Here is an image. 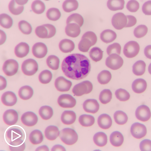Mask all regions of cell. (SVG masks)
Listing matches in <instances>:
<instances>
[{"label": "cell", "mask_w": 151, "mask_h": 151, "mask_svg": "<svg viewBox=\"0 0 151 151\" xmlns=\"http://www.w3.org/2000/svg\"><path fill=\"white\" fill-rule=\"evenodd\" d=\"M61 68L67 77L73 80H79L88 75L91 70V65L90 60L84 55L73 54L64 59Z\"/></svg>", "instance_id": "obj_1"}, {"label": "cell", "mask_w": 151, "mask_h": 151, "mask_svg": "<svg viewBox=\"0 0 151 151\" xmlns=\"http://www.w3.org/2000/svg\"><path fill=\"white\" fill-rule=\"evenodd\" d=\"M97 41V36L94 32L87 31L83 35L78 45V49L81 52H87L91 47L95 44Z\"/></svg>", "instance_id": "obj_2"}, {"label": "cell", "mask_w": 151, "mask_h": 151, "mask_svg": "<svg viewBox=\"0 0 151 151\" xmlns=\"http://www.w3.org/2000/svg\"><path fill=\"white\" fill-rule=\"evenodd\" d=\"M59 137L64 143L68 145L74 144L78 139V135L76 132L70 128H64L61 130Z\"/></svg>", "instance_id": "obj_3"}, {"label": "cell", "mask_w": 151, "mask_h": 151, "mask_svg": "<svg viewBox=\"0 0 151 151\" xmlns=\"http://www.w3.org/2000/svg\"><path fill=\"white\" fill-rule=\"evenodd\" d=\"M55 27L52 25L47 24L37 26L35 33L39 37L42 38H49L54 36L56 33Z\"/></svg>", "instance_id": "obj_4"}, {"label": "cell", "mask_w": 151, "mask_h": 151, "mask_svg": "<svg viewBox=\"0 0 151 151\" xmlns=\"http://www.w3.org/2000/svg\"><path fill=\"white\" fill-rule=\"evenodd\" d=\"M93 88L92 83L88 81H85L75 85L72 91L75 95L79 96L90 93Z\"/></svg>", "instance_id": "obj_5"}, {"label": "cell", "mask_w": 151, "mask_h": 151, "mask_svg": "<svg viewBox=\"0 0 151 151\" xmlns=\"http://www.w3.org/2000/svg\"><path fill=\"white\" fill-rule=\"evenodd\" d=\"M38 64L36 61L32 59H29L24 61L21 66L23 73L28 76L34 74L38 69Z\"/></svg>", "instance_id": "obj_6"}, {"label": "cell", "mask_w": 151, "mask_h": 151, "mask_svg": "<svg viewBox=\"0 0 151 151\" xmlns=\"http://www.w3.org/2000/svg\"><path fill=\"white\" fill-rule=\"evenodd\" d=\"M139 50V44L136 41H131L125 45L123 52L127 57L131 58L136 56L138 53Z\"/></svg>", "instance_id": "obj_7"}, {"label": "cell", "mask_w": 151, "mask_h": 151, "mask_svg": "<svg viewBox=\"0 0 151 151\" xmlns=\"http://www.w3.org/2000/svg\"><path fill=\"white\" fill-rule=\"evenodd\" d=\"M124 62L122 57L116 54H112L106 58L105 64L108 68L113 70H116L120 68Z\"/></svg>", "instance_id": "obj_8"}, {"label": "cell", "mask_w": 151, "mask_h": 151, "mask_svg": "<svg viewBox=\"0 0 151 151\" xmlns=\"http://www.w3.org/2000/svg\"><path fill=\"white\" fill-rule=\"evenodd\" d=\"M19 65L17 61L13 59H9L4 63L3 70L5 74L9 76H12L17 72Z\"/></svg>", "instance_id": "obj_9"}, {"label": "cell", "mask_w": 151, "mask_h": 151, "mask_svg": "<svg viewBox=\"0 0 151 151\" xmlns=\"http://www.w3.org/2000/svg\"><path fill=\"white\" fill-rule=\"evenodd\" d=\"M57 102L59 105L64 108H71L76 105V99L72 96L69 94H63L60 95L58 98Z\"/></svg>", "instance_id": "obj_10"}, {"label": "cell", "mask_w": 151, "mask_h": 151, "mask_svg": "<svg viewBox=\"0 0 151 151\" xmlns=\"http://www.w3.org/2000/svg\"><path fill=\"white\" fill-rule=\"evenodd\" d=\"M130 132L133 137L140 139L145 136L147 133V129L144 124L139 122H135L132 125Z\"/></svg>", "instance_id": "obj_11"}, {"label": "cell", "mask_w": 151, "mask_h": 151, "mask_svg": "<svg viewBox=\"0 0 151 151\" xmlns=\"http://www.w3.org/2000/svg\"><path fill=\"white\" fill-rule=\"evenodd\" d=\"M127 22L126 16L121 12L115 14L111 19V23L113 26L117 30H121L125 27Z\"/></svg>", "instance_id": "obj_12"}, {"label": "cell", "mask_w": 151, "mask_h": 151, "mask_svg": "<svg viewBox=\"0 0 151 151\" xmlns=\"http://www.w3.org/2000/svg\"><path fill=\"white\" fill-rule=\"evenodd\" d=\"M135 116L138 120L145 122L148 121L151 117V112L150 109L145 105L139 106L135 111Z\"/></svg>", "instance_id": "obj_13"}, {"label": "cell", "mask_w": 151, "mask_h": 151, "mask_svg": "<svg viewBox=\"0 0 151 151\" xmlns=\"http://www.w3.org/2000/svg\"><path fill=\"white\" fill-rule=\"evenodd\" d=\"M18 119V115L15 110L10 109L6 110L3 116V120L7 125L12 126L15 124Z\"/></svg>", "instance_id": "obj_14"}, {"label": "cell", "mask_w": 151, "mask_h": 151, "mask_svg": "<svg viewBox=\"0 0 151 151\" xmlns=\"http://www.w3.org/2000/svg\"><path fill=\"white\" fill-rule=\"evenodd\" d=\"M27 1V0L11 1L8 6L9 11L14 15H18L20 14L24 10L23 5L26 4Z\"/></svg>", "instance_id": "obj_15"}, {"label": "cell", "mask_w": 151, "mask_h": 151, "mask_svg": "<svg viewBox=\"0 0 151 151\" xmlns=\"http://www.w3.org/2000/svg\"><path fill=\"white\" fill-rule=\"evenodd\" d=\"M54 84L57 90L60 92H64L69 90L72 85V83L64 77L60 76L56 79Z\"/></svg>", "instance_id": "obj_16"}, {"label": "cell", "mask_w": 151, "mask_h": 151, "mask_svg": "<svg viewBox=\"0 0 151 151\" xmlns=\"http://www.w3.org/2000/svg\"><path fill=\"white\" fill-rule=\"evenodd\" d=\"M21 120L24 125L28 127L32 126L37 123L38 118L34 112L28 111L24 113L21 116Z\"/></svg>", "instance_id": "obj_17"}, {"label": "cell", "mask_w": 151, "mask_h": 151, "mask_svg": "<svg viewBox=\"0 0 151 151\" xmlns=\"http://www.w3.org/2000/svg\"><path fill=\"white\" fill-rule=\"evenodd\" d=\"M48 52L46 45L42 42H38L34 44L32 48V52L36 57L41 58L44 57Z\"/></svg>", "instance_id": "obj_18"}, {"label": "cell", "mask_w": 151, "mask_h": 151, "mask_svg": "<svg viewBox=\"0 0 151 151\" xmlns=\"http://www.w3.org/2000/svg\"><path fill=\"white\" fill-rule=\"evenodd\" d=\"M83 107L86 112L95 114L98 111L99 105L96 100L89 99L86 100L84 102Z\"/></svg>", "instance_id": "obj_19"}, {"label": "cell", "mask_w": 151, "mask_h": 151, "mask_svg": "<svg viewBox=\"0 0 151 151\" xmlns=\"http://www.w3.org/2000/svg\"><path fill=\"white\" fill-rule=\"evenodd\" d=\"M1 101L5 105L9 106L15 105L17 101L16 95L13 92L8 91L4 93L1 97Z\"/></svg>", "instance_id": "obj_20"}, {"label": "cell", "mask_w": 151, "mask_h": 151, "mask_svg": "<svg viewBox=\"0 0 151 151\" xmlns=\"http://www.w3.org/2000/svg\"><path fill=\"white\" fill-rule=\"evenodd\" d=\"M29 47L27 43L21 42L15 47L14 52L17 57L22 58L26 56L29 52Z\"/></svg>", "instance_id": "obj_21"}, {"label": "cell", "mask_w": 151, "mask_h": 151, "mask_svg": "<svg viewBox=\"0 0 151 151\" xmlns=\"http://www.w3.org/2000/svg\"><path fill=\"white\" fill-rule=\"evenodd\" d=\"M97 123L98 126L101 128L107 129L111 126L112 120L110 117L108 115L104 114L100 115L98 117Z\"/></svg>", "instance_id": "obj_22"}, {"label": "cell", "mask_w": 151, "mask_h": 151, "mask_svg": "<svg viewBox=\"0 0 151 151\" xmlns=\"http://www.w3.org/2000/svg\"><path fill=\"white\" fill-rule=\"evenodd\" d=\"M147 87L146 81L144 79L139 78L135 80L132 83V88L135 93H141L144 92Z\"/></svg>", "instance_id": "obj_23"}, {"label": "cell", "mask_w": 151, "mask_h": 151, "mask_svg": "<svg viewBox=\"0 0 151 151\" xmlns=\"http://www.w3.org/2000/svg\"><path fill=\"white\" fill-rule=\"evenodd\" d=\"M65 31L66 34L68 36L72 37H76L80 34L81 29L80 27L77 24L70 23L67 24Z\"/></svg>", "instance_id": "obj_24"}, {"label": "cell", "mask_w": 151, "mask_h": 151, "mask_svg": "<svg viewBox=\"0 0 151 151\" xmlns=\"http://www.w3.org/2000/svg\"><path fill=\"white\" fill-rule=\"evenodd\" d=\"M76 118L75 113L71 110H65L62 113L61 117V120L64 124L69 125L73 123Z\"/></svg>", "instance_id": "obj_25"}, {"label": "cell", "mask_w": 151, "mask_h": 151, "mask_svg": "<svg viewBox=\"0 0 151 151\" xmlns=\"http://www.w3.org/2000/svg\"><path fill=\"white\" fill-rule=\"evenodd\" d=\"M46 138L50 140H55L59 136L60 132L56 126L50 125L46 128L44 132Z\"/></svg>", "instance_id": "obj_26"}, {"label": "cell", "mask_w": 151, "mask_h": 151, "mask_svg": "<svg viewBox=\"0 0 151 151\" xmlns=\"http://www.w3.org/2000/svg\"><path fill=\"white\" fill-rule=\"evenodd\" d=\"M59 46L61 51L67 53L70 52L73 50L75 48V44L71 40L65 39L60 41Z\"/></svg>", "instance_id": "obj_27"}, {"label": "cell", "mask_w": 151, "mask_h": 151, "mask_svg": "<svg viewBox=\"0 0 151 151\" xmlns=\"http://www.w3.org/2000/svg\"><path fill=\"white\" fill-rule=\"evenodd\" d=\"M117 36L116 33L114 31L111 29H107L101 33L100 38L103 42L107 44L114 41Z\"/></svg>", "instance_id": "obj_28"}, {"label": "cell", "mask_w": 151, "mask_h": 151, "mask_svg": "<svg viewBox=\"0 0 151 151\" xmlns=\"http://www.w3.org/2000/svg\"><path fill=\"white\" fill-rule=\"evenodd\" d=\"M124 138L120 132L116 131L112 132L110 136V141L111 144L115 146L119 147L123 144Z\"/></svg>", "instance_id": "obj_29"}, {"label": "cell", "mask_w": 151, "mask_h": 151, "mask_svg": "<svg viewBox=\"0 0 151 151\" xmlns=\"http://www.w3.org/2000/svg\"><path fill=\"white\" fill-rule=\"evenodd\" d=\"M9 149L12 151H24L25 147V144L23 140L18 138L11 141L9 143Z\"/></svg>", "instance_id": "obj_30"}, {"label": "cell", "mask_w": 151, "mask_h": 151, "mask_svg": "<svg viewBox=\"0 0 151 151\" xmlns=\"http://www.w3.org/2000/svg\"><path fill=\"white\" fill-rule=\"evenodd\" d=\"M33 89L28 86H25L21 87L18 92L19 97L23 100H27L31 98L33 94Z\"/></svg>", "instance_id": "obj_31"}, {"label": "cell", "mask_w": 151, "mask_h": 151, "mask_svg": "<svg viewBox=\"0 0 151 151\" xmlns=\"http://www.w3.org/2000/svg\"><path fill=\"white\" fill-rule=\"evenodd\" d=\"M29 140L32 144L34 145L41 143L43 140V136L41 131L36 129L32 131L30 134Z\"/></svg>", "instance_id": "obj_32"}, {"label": "cell", "mask_w": 151, "mask_h": 151, "mask_svg": "<svg viewBox=\"0 0 151 151\" xmlns=\"http://www.w3.org/2000/svg\"><path fill=\"white\" fill-rule=\"evenodd\" d=\"M93 140L94 143L97 145L102 147L105 145L107 143V136L104 133L98 132L94 135Z\"/></svg>", "instance_id": "obj_33"}, {"label": "cell", "mask_w": 151, "mask_h": 151, "mask_svg": "<svg viewBox=\"0 0 151 151\" xmlns=\"http://www.w3.org/2000/svg\"><path fill=\"white\" fill-rule=\"evenodd\" d=\"M146 66V64L144 61L142 60L138 61L133 65V72L136 76H141L145 71Z\"/></svg>", "instance_id": "obj_34"}, {"label": "cell", "mask_w": 151, "mask_h": 151, "mask_svg": "<svg viewBox=\"0 0 151 151\" xmlns=\"http://www.w3.org/2000/svg\"><path fill=\"white\" fill-rule=\"evenodd\" d=\"M53 113L52 108L48 105L43 106L39 109V114L42 119L47 120L52 116Z\"/></svg>", "instance_id": "obj_35"}, {"label": "cell", "mask_w": 151, "mask_h": 151, "mask_svg": "<svg viewBox=\"0 0 151 151\" xmlns=\"http://www.w3.org/2000/svg\"><path fill=\"white\" fill-rule=\"evenodd\" d=\"M124 4V0H109L107 2V6L109 9L115 11L122 10Z\"/></svg>", "instance_id": "obj_36"}, {"label": "cell", "mask_w": 151, "mask_h": 151, "mask_svg": "<svg viewBox=\"0 0 151 151\" xmlns=\"http://www.w3.org/2000/svg\"><path fill=\"white\" fill-rule=\"evenodd\" d=\"M94 117L90 115L83 114L80 116L79 119V121L81 125L85 127L92 126L95 122Z\"/></svg>", "instance_id": "obj_37"}, {"label": "cell", "mask_w": 151, "mask_h": 151, "mask_svg": "<svg viewBox=\"0 0 151 151\" xmlns=\"http://www.w3.org/2000/svg\"><path fill=\"white\" fill-rule=\"evenodd\" d=\"M78 6L79 4L77 0H68L63 2L62 7L65 12L69 13L77 10Z\"/></svg>", "instance_id": "obj_38"}, {"label": "cell", "mask_w": 151, "mask_h": 151, "mask_svg": "<svg viewBox=\"0 0 151 151\" xmlns=\"http://www.w3.org/2000/svg\"><path fill=\"white\" fill-rule=\"evenodd\" d=\"M103 51L99 48L94 47L92 48L89 52L90 57L93 61L97 62L100 61L103 56Z\"/></svg>", "instance_id": "obj_39"}, {"label": "cell", "mask_w": 151, "mask_h": 151, "mask_svg": "<svg viewBox=\"0 0 151 151\" xmlns=\"http://www.w3.org/2000/svg\"><path fill=\"white\" fill-rule=\"evenodd\" d=\"M112 78L110 72L106 70L101 71L98 75L97 79L98 82L101 84L104 85L108 83Z\"/></svg>", "instance_id": "obj_40"}, {"label": "cell", "mask_w": 151, "mask_h": 151, "mask_svg": "<svg viewBox=\"0 0 151 151\" xmlns=\"http://www.w3.org/2000/svg\"><path fill=\"white\" fill-rule=\"evenodd\" d=\"M114 118L116 123L120 125L125 124L128 120V117L126 113L120 110L115 112L114 114Z\"/></svg>", "instance_id": "obj_41"}, {"label": "cell", "mask_w": 151, "mask_h": 151, "mask_svg": "<svg viewBox=\"0 0 151 151\" xmlns=\"http://www.w3.org/2000/svg\"><path fill=\"white\" fill-rule=\"evenodd\" d=\"M84 21V19L81 15L75 13L71 14L68 17L66 23L67 24L70 23H75L81 27L83 25Z\"/></svg>", "instance_id": "obj_42"}, {"label": "cell", "mask_w": 151, "mask_h": 151, "mask_svg": "<svg viewBox=\"0 0 151 151\" xmlns=\"http://www.w3.org/2000/svg\"><path fill=\"white\" fill-rule=\"evenodd\" d=\"M46 63L50 68L53 70H57L59 67L60 60L57 56L50 55L47 57Z\"/></svg>", "instance_id": "obj_43"}, {"label": "cell", "mask_w": 151, "mask_h": 151, "mask_svg": "<svg viewBox=\"0 0 151 151\" xmlns=\"http://www.w3.org/2000/svg\"><path fill=\"white\" fill-rule=\"evenodd\" d=\"M0 23L3 27L6 29L10 28L13 24V20L12 18L9 15L5 13L0 15Z\"/></svg>", "instance_id": "obj_44"}, {"label": "cell", "mask_w": 151, "mask_h": 151, "mask_svg": "<svg viewBox=\"0 0 151 151\" xmlns=\"http://www.w3.org/2000/svg\"><path fill=\"white\" fill-rule=\"evenodd\" d=\"M112 92L109 89H104L100 93L99 100L102 103L106 104L110 101L112 98Z\"/></svg>", "instance_id": "obj_45"}, {"label": "cell", "mask_w": 151, "mask_h": 151, "mask_svg": "<svg viewBox=\"0 0 151 151\" xmlns=\"http://www.w3.org/2000/svg\"><path fill=\"white\" fill-rule=\"evenodd\" d=\"M31 8L34 13L40 14L43 13L45 11V6L44 3L40 0H35L32 3Z\"/></svg>", "instance_id": "obj_46"}, {"label": "cell", "mask_w": 151, "mask_h": 151, "mask_svg": "<svg viewBox=\"0 0 151 151\" xmlns=\"http://www.w3.org/2000/svg\"><path fill=\"white\" fill-rule=\"evenodd\" d=\"M46 15L49 20L55 21L57 20L61 16V13L58 9L52 8L49 9L47 11Z\"/></svg>", "instance_id": "obj_47"}, {"label": "cell", "mask_w": 151, "mask_h": 151, "mask_svg": "<svg viewBox=\"0 0 151 151\" xmlns=\"http://www.w3.org/2000/svg\"><path fill=\"white\" fill-rule=\"evenodd\" d=\"M52 77L51 72L49 70H45L40 73L39 76V79L40 82L42 84H47L50 82Z\"/></svg>", "instance_id": "obj_48"}, {"label": "cell", "mask_w": 151, "mask_h": 151, "mask_svg": "<svg viewBox=\"0 0 151 151\" xmlns=\"http://www.w3.org/2000/svg\"><path fill=\"white\" fill-rule=\"evenodd\" d=\"M6 133L7 137L11 141L18 138L21 139L23 136L21 131L17 128L10 129L7 131Z\"/></svg>", "instance_id": "obj_49"}, {"label": "cell", "mask_w": 151, "mask_h": 151, "mask_svg": "<svg viewBox=\"0 0 151 151\" xmlns=\"http://www.w3.org/2000/svg\"><path fill=\"white\" fill-rule=\"evenodd\" d=\"M19 29L23 33L29 34L31 32L32 27L30 24L27 22L22 20L20 21L18 24Z\"/></svg>", "instance_id": "obj_50"}, {"label": "cell", "mask_w": 151, "mask_h": 151, "mask_svg": "<svg viewBox=\"0 0 151 151\" xmlns=\"http://www.w3.org/2000/svg\"><path fill=\"white\" fill-rule=\"evenodd\" d=\"M116 97L121 101H125L128 100L130 97L129 93L126 90L120 88L117 90L115 93Z\"/></svg>", "instance_id": "obj_51"}, {"label": "cell", "mask_w": 151, "mask_h": 151, "mask_svg": "<svg viewBox=\"0 0 151 151\" xmlns=\"http://www.w3.org/2000/svg\"><path fill=\"white\" fill-rule=\"evenodd\" d=\"M148 28L144 25H140L137 26L134 29V34L137 38H140L144 36L147 33Z\"/></svg>", "instance_id": "obj_52"}, {"label": "cell", "mask_w": 151, "mask_h": 151, "mask_svg": "<svg viewBox=\"0 0 151 151\" xmlns=\"http://www.w3.org/2000/svg\"><path fill=\"white\" fill-rule=\"evenodd\" d=\"M121 46L120 44L115 43L108 47L106 49V52L108 55L114 54L119 55L121 54Z\"/></svg>", "instance_id": "obj_53"}, {"label": "cell", "mask_w": 151, "mask_h": 151, "mask_svg": "<svg viewBox=\"0 0 151 151\" xmlns=\"http://www.w3.org/2000/svg\"><path fill=\"white\" fill-rule=\"evenodd\" d=\"M139 3L136 0H130L128 2L126 5L127 9L132 12H136L139 9Z\"/></svg>", "instance_id": "obj_54"}, {"label": "cell", "mask_w": 151, "mask_h": 151, "mask_svg": "<svg viewBox=\"0 0 151 151\" xmlns=\"http://www.w3.org/2000/svg\"><path fill=\"white\" fill-rule=\"evenodd\" d=\"M151 140L148 139H145L140 143V148L142 151H151Z\"/></svg>", "instance_id": "obj_55"}, {"label": "cell", "mask_w": 151, "mask_h": 151, "mask_svg": "<svg viewBox=\"0 0 151 151\" xmlns=\"http://www.w3.org/2000/svg\"><path fill=\"white\" fill-rule=\"evenodd\" d=\"M151 1H147L143 4L142 7V11L145 15H151Z\"/></svg>", "instance_id": "obj_56"}, {"label": "cell", "mask_w": 151, "mask_h": 151, "mask_svg": "<svg viewBox=\"0 0 151 151\" xmlns=\"http://www.w3.org/2000/svg\"><path fill=\"white\" fill-rule=\"evenodd\" d=\"M127 22L125 27H130L135 25L137 22V20L134 16L131 15L126 16Z\"/></svg>", "instance_id": "obj_57"}, {"label": "cell", "mask_w": 151, "mask_h": 151, "mask_svg": "<svg viewBox=\"0 0 151 151\" xmlns=\"http://www.w3.org/2000/svg\"><path fill=\"white\" fill-rule=\"evenodd\" d=\"M144 53L147 58L151 59V45L147 46L145 48Z\"/></svg>", "instance_id": "obj_58"}, {"label": "cell", "mask_w": 151, "mask_h": 151, "mask_svg": "<svg viewBox=\"0 0 151 151\" xmlns=\"http://www.w3.org/2000/svg\"><path fill=\"white\" fill-rule=\"evenodd\" d=\"M1 85L0 90L4 89L6 87L7 82L6 79L2 76H0Z\"/></svg>", "instance_id": "obj_59"}, {"label": "cell", "mask_w": 151, "mask_h": 151, "mask_svg": "<svg viewBox=\"0 0 151 151\" xmlns=\"http://www.w3.org/2000/svg\"><path fill=\"white\" fill-rule=\"evenodd\" d=\"M51 151H65V148L60 145L57 144L54 145L52 148Z\"/></svg>", "instance_id": "obj_60"}, {"label": "cell", "mask_w": 151, "mask_h": 151, "mask_svg": "<svg viewBox=\"0 0 151 151\" xmlns=\"http://www.w3.org/2000/svg\"><path fill=\"white\" fill-rule=\"evenodd\" d=\"M36 151H49L48 147L46 145H44L37 147L35 149Z\"/></svg>", "instance_id": "obj_61"}]
</instances>
